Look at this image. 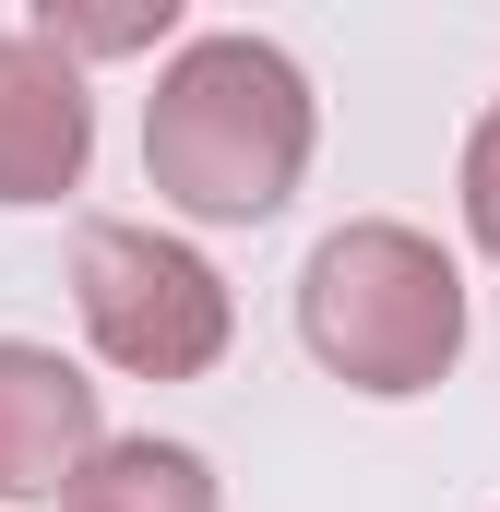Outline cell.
<instances>
[{"label":"cell","instance_id":"obj_7","mask_svg":"<svg viewBox=\"0 0 500 512\" xmlns=\"http://www.w3.org/2000/svg\"><path fill=\"white\" fill-rule=\"evenodd\" d=\"M24 36H36V48H60V60L84 72V60H120V48H167V36H179V0H108V12H84V0H48Z\"/></svg>","mask_w":500,"mask_h":512},{"label":"cell","instance_id":"obj_8","mask_svg":"<svg viewBox=\"0 0 500 512\" xmlns=\"http://www.w3.org/2000/svg\"><path fill=\"white\" fill-rule=\"evenodd\" d=\"M465 227H477V251L500 262V108L465 131Z\"/></svg>","mask_w":500,"mask_h":512},{"label":"cell","instance_id":"obj_3","mask_svg":"<svg viewBox=\"0 0 500 512\" xmlns=\"http://www.w3.org/2000/svg\"><path fill=\"white\" fill-rule=\"evenodd\" d=\"M72 310H84L96 358L131 370V382H203L227 358V334H239L227 274L191 251V239H167V227H84Z\"/></svg>","mask_w":500,"mask_h":512},{"label":"cell","instance_id":"obj_2","mask_svg":"<svg viewBox=\"0 0 500 512\" xmlns=\"http://www.w3.org/2000/svg\"><path fill=\"white\" fill-rule=\"evenodd\" d=\"M298 334L346 393L405 405V393L453 382V358H465V274H453V251L429 227L358 215L298 274Z\"/></svg>","mask_w":500,"mask_h":512},{"label":"cell","instance_id":"obj_6","mask_svg":"<svg viewBox=\"0 0 500 512\" xmlns=\"http://www.w3.org/2000/svg\"><path fill=\"white\" fill-rule=\"evenodd\" d=\"M60 512H215V465L191 441H96L84 477L60 489Z\"/></svg>","mask_w":500,"mask_h":512},{"label":"cell","instance_id":"obj_1","mask_svg":"<svg viewBox=\"0 0 500 512\" xmlns=\"http://www.w3.org/2000/svg\"><path fill=\"white\" fill-rule=\"evenodd\" d=\"M310 143H322L310 72L274 36H191L143 96V179L191 227L286 215V191L310 179Z\"/></svg>","mask_w":500,"mask_h":512},{"label":"cell","instance_id":"obj_5","mask_svg":"<svg viewBox=\"0 0 500 512\" xmlns=\"http://www.w3.org/2000/svg\"><path fill=\"white\" fill-rule=\"evenodd\" d=\"M96 441H108L96 382H84L60 346L0 334V501H60Z\"/></svg>","mask_w":500,"mask_h":512},{"label":"cell","instance_id":"obj_4","mask_svg":"<svg viewBox=\"0 0 500 512\" xmlns=\"http://www.w3.org/2000/svg\"><path fill=\"white\" fill-rule=\"evenodd\" d=\"M84 167H96V96H84V72L60 48H36V36H0V203L36 215V203L84 191Z\"/></svg>","mask_w":500,"mask_h":512}]
</instances>
